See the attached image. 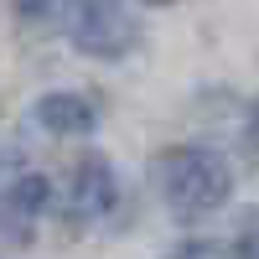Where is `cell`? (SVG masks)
Returning a JSON list of instances; mask_svg holds the SVG:
<instances>
[{"mask_svg": "<svg viewBox=\"0 0 259 259\" xmlns=\"http://www.w3.org/2000/svg\"><path fill=\"white\" fill-rule=\"evenodd\" d=\"M239 150H244V161L259 166V99L249 104V114H244V135H239Z\"/></svg>", "mask_w": 259, "mask_h": 259, "instance_id": "8", "label": "cell"}, {"mask_svg": "<svg viewBox=\"0 0 259 259\" xmlns=\"http://www.w3.org/2000/svg\"><path fill=\"white\" fill-rule=\"evenodd\" d=\"M57 31L83 57H104V62H119L140 47V21L124 0H68Z\"/></svg>", "mask_w": 259, "mask_h": 259, "instance_id": "2", "label": "cell"}, {"mask_svg": "<svg viewBox=\"0 0 259 259\" xmlns=\"http://www.w3.org/2000/svg\"><path fill=\"white\" fill-rule=\"evenodd\" d=\"M233 259H259V207H249L239 218V244H233Z\"/></svg>", "mask_w": 259, "mask_h": 259, "instance_id": "7", "label": "cell"}, {"mask_svg": "<svg viewBox=\"0 0 259 259\" xmlns=\"http://www.w3.org/2000/svg\"><path fill=\"white\" fill-rule=\"evenodd\" d=\"M119 202V182L104 156H83L68 177V197H62V223L68 228H94L114 212Z\"/></svg>", "mask_w": 259, "mask_h": 259, "instance_id": "4", "label": "cell"}, {"mask_svg": "<svg viewBox=\"0 0 259 259\" xmlns=\"http://www.w3.org/2000/svg\"><path fill=\"white\" fill-rule=\"evenodd\" d=\"M62 6L68 0H16V16H21V26H57L62 21Z\"/></svg>", "mask_w": 259, "mask_h": 259, "instance_id": "6", "label": "cell"}, {"mask_svg": "<svg viewBox=\"0 0 259 259\" xmlns=\"http://www.w3.org/2000/svg\"><path fill=\"white\" fill-rule=\"evenodd\" d=\"M52 207V182L26 161L0 156V228L11 239H31V223Z\"/></svg>", "mask_w": 259, "mask_h": 259, "instance_id": "3", "label": "cell"}, {"mask_svg": "<svg viewBox=\"0 0 259 259\" xmlns=\"http://www.w3.org/2000/svg\"><path fill=\"white\" fill-rule=\"evenodd\" d=\"M150 182H156L166 212L182 228H192V223L212 218V212L228 202L233 171H228V161L212 145H171V150H161V156L150 161Z\"/></svg>", "mask_w": 259, "mask_h": 259, "instance_id": "1", "label": "cell"}, {"mask_svg": "<svg viewBox=\"0 0 259 259\" xmlns=\"http://www.w3.org/2000/svg\"><path fill=\"white\" fill-rule=\"evenodd\" d=\"M171 259H228V254H223L218 244H182Z\"/></svg>", "mask_w": 259, "mask_h": 259, "instance_id": "9", "label": "cell"}, {"mask_svg": "<svg viewBox=\"0 0 259 259\" xmlns=\"http://www.w3.org/2000/svg\"><path fill=\"white\" fill-rule=\"evenodd\" d=\"M31 119L47 130V135H57V140H89L94 130H99V109H94L83 94H73V89L41 94V99L31 104Z\"/></svg>", "mask_w": 259, "mask_h": 259, "instance_id": "5", "label": "cell"}, {"mask_svg": "<svg viewBox=\"0 0 259 259\" xmlns=\"http://www.w3.org/2000/svg\"><path fill=\"white\" fill-rule=\"evenodd\" d=\"M145 6H177V0H145Z\"/></svg>", "mask_w": 259, "mask_h": 259, "instance_id": "10", "label": "cell"}]
</instances>
